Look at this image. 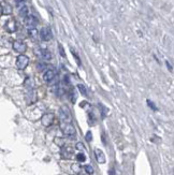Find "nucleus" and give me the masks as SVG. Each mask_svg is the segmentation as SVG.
Listing matches in <instances>:
<instances>
[{
  "mask_svg": "<svg viewBox=\"0 0 174 175\" xmlns=\"http://www.w3.org/2000/svg\"><path fill=\"white\" fill-rule=\"evenodd\" d=\"M54 120H55V114L54 113H45L41 117V124L44 127H49L53 125Z\"/></svg>",
  "mask_w": 174,
  "mask_h": 175,
  "instance_id": "obj_4",
  "label": "nucleus"
},
{
  "mask_svg": "<svg viewBox=\"0 0 174 175\" xmlns=\"http://www.w3.org/2000/svg\"><path fill=\"white\" fill-rule=\"evenodd\" d=\"M59 117L64 122H72V115L71 112L67 107H61L59 110Z\"/></svg>",
  "mask_w": 174,
  "mask_h": 175,
  "instance_id": "obj_2",
  "label": "nucleus"
},
{
  "mask_svg": "<svg viewBox=\"0 0 174 175\" xmlns=\"http://www.w3.org/2000/svg\"><path fill=\"white\" fill-rule=\"evenodd\" d=\"M76 160H77L79 162H84V161L86 160V156L84 155L83 152H79V154L76 155Z\"/></svg>",
  "mask_w": 174,
  "mask_h": 175,
  "instance_id": "obj_19",
  "label": "nucleus"
},
{
  "mask_svg": "<svg viewBox=\"0 0 174 175\" xmlns=\"http://www.w3.org/2000/svg\"><path fill=\"white\" fill-rule=\"evenodd\" d=\"M15 4L17 8L21 9L22 7L25 5V1H24V0H15Z\"/></svg>",
  "mask_w": 174,
  "mask_h": 175,
  "instance_id": "obj_21",
  "label": "nucleus"
},
{
  "mask_svg": "<svg viewBox=\"0 0 174 175\" xmlns=\"http://www.w3.org/2000/svg\"><path fill=\"white\" fill-rule=\"evenodd\" d=\"M95 156H96V159L98 161L99 163H105V155H104V152L101 150V149L99 148H96L95 149Z\"/></svg>",
  "mask_w": 174,
  "mask_h": 175,
  "instance_id": "obj_11",
  "label": "nucleus"
},
{
  "mask_svg": "<svg viewBox=\"0 0 174 175\" xmlns=\"http://www.w3.org/2000/svg\"><path fill=\"white\" fill-rule=\"evenodd\" d=\"M60 130L67 137H75L76 130L75 127L72 125V122H62L60 125Z\"/></svg>",
  "mask_w": 174,
  "mask_h": 175,
  "instance_id": "obj_1",
  "label": "nucleus"
},
{
  "mask_svg": "<svg viewBox=\"0 0 174 175\" xmlns=\"http://www.w3.org/2000/svg\"><path fill=\"white\" fill-rule=\"evenodd\" d=\"M79 92H81V94L83 96H85V97H87L88 96V92H87V89H86V87L84 86V85H82V84H79Z\"/></svg>",
  "mask_w": 174,
  "mask_h": 175,
  "instance_id": "obj_18",
  "label": "nucleus"
},
{
  "mask_svg": "<svg viewBox=\"0 0 174 175\" xmlns=\"http://www.w3.org/2000/svg\"><path fill=\"white\" fill-rule=\"evenodd\" d=\"M29 34H30L32 38H36V37H37V34H38L37 29H36V28H31V29H29Z\"/></svg>",
  "mask_w": 174,
  "mask_h": 175,
  "instance_id": "obj_22",
  "label": "nucleus"
},
{
  "mask_svg": "<svg viewBox=\"0 0 174 175\" xmlns=\"http://www.w3.org/2000/svg\"><path fill=\"white\" fill-rule=\"evenodd\" d=\"M38 55H39V56H41V57H43L44 59H46V60H49V59L52 58V54L49 53L47 50H45V49L40 50V52H39Z\"/></svg>",
  "mask_w": 174,
  "mask_h": 175,
  "instance_id": "obj_12",
  "label": "nucleus"
},
{
  "mask_svg": "<svg viewBox=\"0 0 174 175\" xmlns=\"http://www.w3.org/2000/svg\"><path fill=\"white\" fill-rule=\"evenodd\" d=\"M13 50L19 54H24L27 51L26 43L23 41H19V40H16V41L13 42Z\"/></svg>",
  "mask_w": 174,
  "mask_h": 175,
  "instance_id": "obj_5",
  "label": "nucleus"
},
{
  "mask_svg": "<svg viewBox=\"0 0 174 175\" xmlns=\"http://www.w3.org/2000/svg\"><path fill=\"white\" fill-rule=\"evenodd\" d=\"M71 170H72V172L74 173V174H79L81 172H82V167L79 165V163H73L71 165Z\"/></svg>",
  "mask_w": 174,
  "mask_h": 175,
  "instance_id": "obj_13",
  "label": "nucleus"
},
{
  "mask_svg": "<svg viewBox=\"0 0 174 175\" xmlns=\"http://www.w3.org/2000/svg\"><path fill=\"white\" fill-rule=\"evenodd\" d=\"M28 64H29V58L24 54H21L16 59V68L18 70H25Z\"/></svg>",
  "mask_w": 174,
  "mask_h": 175,
  "instance_id": "obj_3",
  "label": "nucleus"
},
{
  "mask_svg": "<svg viewBox=\"0 0 174 175\" xmlns=\"http://www.w3.org/2000/svg\"><path fill=\"white\" fill-rule=\"evenodd\" d=\"M19 15L23 16V17L28 16V8H27L26 5H24V7H22V8L19 9Z\"/></svg>",
  "mask_w": 174,
  "mask_h": 175,
  "instance_id": "obj_16",
  "label": "nucleus"
},
{
  "mask_svg": "<svg viewBox=\"0 0 174 175\" xmlns=\"http://www.w3.org/2000/svg\"><path fill=\"white\" fill-rule=\"evenodd\" d=\"M91 139H92V134H91V132L90 131H88L86 133V140L88 142H90L91 141Z\"/></svg>",
  "mask_w": 174,
  "mask_h": 175,
  "instance_id": "obj_23",
  "label": "nucleus"
},
{
  "mask_svg": "<svg viewBox=\"0 0 174 175\" xmlns=\"http://www.w3.org/2000/svg\"><path fill=\"white\" fill-rule=\"evenodd\" d=\"M54 142H55V144L57 145V146H59V147H64V145H66V141H64V137H55V140H54Z\"/></svg>",
  "mask_w": 174,
  "mask_h": 175,
  "instance_id": "obj_14",
  "label": "nucleus"
},
{
  "mask_svg": "<svg viewBox=\"0 0 174 175\" xmlns=\"http://www.w3.org/2000/svg\"><path fill=\"white\" fill-rule=\"evenodd\" d=\"M4 28H5V30L12 33V32H15L16 29H17V26H16V22L14 19H9L8 22L5 23L4 25Z\"/></svg>",
  "mask_w": 174,
  "mask_h": 175,
  "instance_id": "obj_8",
  "label": "nucleus"
},
{
  "mask_svg": "<svg viewBox=\"0 0 174 175\" xmlns=\"http://www.w3.org/2000/svg\"><path fill=\"white\" fill-rule=\"evenodd\" d=\"M25 25H26L29 29L36 28L37 25H38V19H37V17H34V15H28L25 17Z\"/></svg>",
  "mask_w": 174,
  "mask_h": 175,
  "instance_id": "obj_7",
  "label": "nucleus"
},
{
  "mask_svg": "<svg viewBox=\"0 0 174 175\" xmlns=\"http://www.w3.org/2000/svg\"><path fill=\"white\" fill-rule=\"evenodd\" d=\"M75 149H77V150H81V152H83V150H85V146H84L83 143H81V142H77L75 145Z\"/></svg>",
  "mask_w": 174,
  "mask_h": 175,
  "instance_id": "obj_20",
  "label": "nucleus"
},
{
  "mask_svg": "<svg viewBox=\"0 0 174 175\" xmlns=\"http://www.w3.org/2000/svg\"><path fill=\"white\" fill-rule=\"evenodd\" d=\"M40 36H41V39L44 40V41H49L52 39V32H51V29L47 28V27H44L42 28L41 31H40Z\"/></svg>",
  "mask_w": 174,
  "mask_h": 175,
  "instance_id": "obj_9",
  "label": "nucleus"
},
{
  "mask_svg": "<svg viewBox=\"0 0 174 175\" xmlns=\"http://www.w3.org/2000/svg\"><path fill=\"white\" fill-rule=\"evenodd\" d=\"M12 13V8L11 5L8 3H5L4 7H2V14H5V15H9Z\"/></svg>",
  "mask_w": 174,
  "mask_h": 175,
  "instance_id": "obj_15",
  "label": "nucleus"
},
{
  "mask_svg": "<svg viewBox=\"0 0 174 175\" xmlns=\"http://www.w3.org/2000/svg\"><path fill=\"white\" fill-rule=\"evenodd\" d=\"M56 77V71L53 70V69H49V70H46L45 73H44V75H43V79L45 82L49 83V82H52Z\"/></svg>",
  "mask_w": 174,
  "mask_h": 175,
  "instance_id": "obj_10",
  "label": "nucleus"
},
{
  "mask_svg": "<svg viewBox=\"0 0 174 175\" xmlns=\"http://www.w3.org/2000/svg\"><path fill=\"white\" fill-rule=\"evenodd\" d=\"M84 170H85V172H86L88 175L94 174V167H91L90 164H87V165H85V167H84Z\"/></svg>",
  "mask_w": 174,
  "mask_h": 175,
  "instance_id": "obj_17",
  "label": "nucleus"
},
{
  "mask_svg": "<svg viewBox=\"0 0 174 175\" xmlns=\"http://www.w3.org/2000/svg\"><path fill=\"white\" fill-rule=\"evenodd\" d=\"M73 154H74V150L70 146H66L64 145V147H61V157L64 159H71L72 157H73Z\"/></svg>",
  "mask_w": 174,
  "mask_h": 175,
  "instance_id": "obj_6",
  "label": "nucleus"
},
{
  "mask_svg": "<svg viewBox=\"0 0 174 175\" xmlns=\"http://www.w3.org/2000/svg\"><path fill=\"white\" fill-rule=\"evenodd\" d=\"M59 51H60L61 55H62V56H64V49H62V46H61V45H59Z\"/></svg>",
  "mask_w": 174,
  "mask_h": 175,
  "instance_id": "obj_25",
  "label": "nucleus"
},
{
  "mask_svg": "<svg viewBox=\"0 0 174 175\" xmlns=\"http://www.w3.org/2000/svg\"><path fill=\"white\" fill-rule=\"evenodd\" d=\"M2 15V7H1V5H0V16Z\"/></svg>",
  "mask_w": 174,
  "mask_h": 175,
  "instance_id": "obj_26",
  "label": "nucleus"
},
{
  "mask_svg": "<svg viewBox=\"0 0 174 175\" xmlns=\"http://www.w3.org/2000/svg\"><path fill=\"white\" fill-rule=\"evenodd\" d=\"M45 68H46L45 64H39V65H38V70H39V71H43Z\"/></svg>",
  "mask_w": 174,
  "mask_h": 175,
  "instance_id": "obj_24",
  "label": "nucleus"
}]
</instances>
